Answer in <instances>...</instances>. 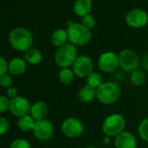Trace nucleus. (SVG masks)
I'll use <instances>...</instances> for the list:
<instances>
[{
	"mask_svg": "<svg viewBox=\"0 0 148 148\" xmlns=\"http://www.w3.org/2000/svg\"><path fill=\"white\" fill-rule=\"evenodd\" d=\"M8 69L11 75H21L26 69V62L24 59L14 58L10 62L8 65Z\"/></svg>",
	"mask_w": 148,
	"mask_h": 148,
	"instance_id": "nucleus-16",
	"label": "nucleus"
},
{
	"mask_svg": "<svg viewBox=\"0 0 148 148\" xmlns=\"http://www.w3.org/2000/svg\"><path fill=\"white\" fill-rule=\"evenodd\" d=\"M143 64L145 66V68L148 69V55H147L145 57H144V60H143Z\"/></svg>",
	"mask_w": 148,
	"mask_h": 148,
	"instance_id": "nucleus-32",
	"label": "nucleus"
},
{
	"mask_svg": "<svg viewBox=\"0 0 148 148\" xmlns=\"http://www.w3.org/2000/svg\"><path fill=\"white\" fill-rule=\"evenodd\" d=\"M78 97L82 102H90L93 101L95 97H97V89L89 85L84 86L79 91Z\"/></svg>",
	"mask_w": 148,
	"mask_h": 148,
	"instance_id": "nucleus-17",
	"label": "nucleus"
},
{
	"mask_svg": "<svg viewBox=\"0 0 148 148\" xmlns=\"http://www.w3.org/2000/svg\"><path fill=\"white\" fill-rule=\"evenodd\" d=\"M120 96V86L115 82H105L97 88V98L103 104H113L119 100Z\"/></svg>",
	"mask_w": 148,
	"mask_h": 148,
	"instance_id": "nucleus-2",
	"label": "nucleus"
},
{
	"mask_svg": "<svg viewBox=\"0 0 148 148\" xmlns=\"http://www.w3.org/2000/svg\"><path fill=\"white\" fill-rule=\"evenodd\" d=\"M9 128V123L6 119L0 117V135L4 134Z\"/></svg>",
	"mask_w": 148,
	"mask_h": 148,
	"instance_id": "nucleus-29",
	"label": "nucleus"
},
{
	"mask_svg": "<svg viewBox=\"0 0 148 148\" xmlns=\"http://www.w3.org/2000/svg\"><path fill=\"white\" fill-rule=\"evenodd\" d=\"M68 40L75 46H83L89 42L92 34L89 29L82 23H72L67 28Z\"/></svg>",
	"mask_w": 148,
	"mask_h": 148,
	"instance_id": "nucleus-3",
	"label": "nucleus"
},
{
	"mask_svg": "<svg viewBox=\"0 0 148 148\" xmlns=\"http://www.w3.org/2000/svg\"><path fill=\"white\" fill-rule=\"evenodd\" d=\"M116 148H136L137 140L130 132H122L115 137Z\"/></svg>",
	"mask_w": 148,
	"mask_h": 148,
	"instance_id": "nucleus-13",
	"label": "nucleus"
},
{
	"mask_svg": "<svg viewBox=\"0 0 148 148\" xmlns=\"http://www.w3.org/2000/svg\"><path fill=\"white\" fill-rule=\"evenodd\" d=\"M85 148H98V147H85Z\"/></svg>",
	"mask_w": 148,
	"mask_h": 148,
	"instance_id": "nucleus-33",
	"label": "nucleus"
},
{
	"mask_svg": "<svg viewBox=\"0 0 148 148\" xmlns=\"http://www.w3.org/2000/svg\"><path fill=\"white\" fill-rule=\"evenodd\" d=\"M10 107L9 100L4 96H0V113L5 112Z\"/></svg>",
	"mask_w": 148,
	"mask_h": 148,
	"instance_id": "nucleus-28",
	"label": "nucleus"
},
{
	"mask_svg": "<svg viewBox=\"0 0 148 148\" xmlns=\"http://www.w3.org/2000/svg\"><path fill=\"white\" fill-rule=\"evenodd\" d=\"M9 40L11 46L19 51H26L31 49L33 42L31 32L24 28L14 29L10 33Z\"/></svg>",
	"mask_w": 148,
	"mask_h": 148,
	"instance_id": "nucleus-1",
	"label": "nucleus"
},
{
	"mask_svg": "<svg viewBox=\"0 0 148 148\" xmlns=\"http://www.w3.org/2000/svg\"><path fill=\"white\" fill-rule=\"evenodd\" d=\"M95 23H96L95 18L91 14H87V15H85V16H84L82 17V24L84 26H85L89 29H92L94 27Z\"/></svg>",
	"mask_w": 148,
	"mask_h": 148,
	"instance_id": "nucleus-25",
	"label": "nucleus"
},
{
	"mask_svg": "<svg viewBox=\"0 0 148 148\" xmlns=\"http://www.w3.org/2000/svg\"><path fill=\"white\" fill-rule=\"evenodd\" d=\"M11 114L17 117H23L24 115H28L31 111V106L29 101L24 97L17 96L10 101L9 107Z\"/></svg>",
	"mask_w": 148,
	"mask_h": 148,
	"instance_id": "nucleus-12",
	"label": "nucleus"
},
{
	"mask_svg": "<svg viewBox=\"0 0 148 148\" xmlns=\"http://www.w3.org/2000/svg\"><path fill=\"white\" fill-rule=\"evenodd\" d=\"M10 148H31V147H30V144L28 143L27 140L19 139V140H14L11 143Z\"/></svg>",
	"mask_w": 148,
	"mask_h": 148,
	"instance_id": "nucleus-26",
	"label": "nucleus"
},
{
	"mask_svg": "<svg viewBox=\"0 0 148 148\" xmlns=\"http://www.w3.org/2000/svg\"><path fill=\"white\" fill-rule=\"evenodd\" d=\"M74 75L75 74L73 73V71L71 70L69 68H63L58 75L59 81L65 85H70L74 80Z\"/></svg>",
	"mask_w": 148,
	"mask_h": 148,
	"instance_id": "nucleus-21",
	"label": "nucleus"
},
{
	"mask_svg": "<svg viewBox=\"0 0 148 148\" xmlns=\"http://www.w3.org/2000/svg\"><path fill=\"white\" fill-rule=\"evenodd\" d=\"M78 57V51L75 45L72 43H66L59 47L55 54L56 63L63 68H68L72 65Z\"/></svg>",
	"mask_w": 148,
	"mask_h": 148,
	"instance_id": "nucleus-4",
	"label": "nucleus"
},
{
	"mask_svg": "<svg viewBox=\"0 0 148 148\" xmlns=\"http://www.w3.org/2000/svg\"><path fill=\"white\" fill-rule=\"evenodd\" d=\"M93 70V62L92 59L87 56H79L76 58L75 62L72 64L73 73L80 77H87Z\"/></svg>",
	"mask_w": 148,
	"mask_h": 148,
	"instance_id": "nucleus-7",
	"label": "nucleus"
},
{
	"mask_svg": "<svg viewBox=\"0 0 148 148\" xmlns=\"http://www.w3.org/2000/svg\"><path fill=\"white\" fill-rule=\"evenodd\" d=\"M8 69V66L6 63V61L4 60V58H3L2 56H0V76L5 75V72Z\"/></svg>",
	"mask_w": 148,
	"mask_h": 148,
	"instance_id": "nucleus-30",
	"label": "nucleus"
},
{
	"mask_svg": "<svg viewBox=\"0 0 148 148\" xmlns=\"http://www.w3.org/2000/svg\"><path fill=\"white\" fill-rule=\"evenodd\" d=\"M120 66L126 72H133L136 70L140 64V59L135 51L126 49L119 55Z\"/></svg>",
	"mask_w": 148,
	"mask_h": 148,
	"instance_id": "nucleus-6",
	"label": "nucleus"
},
{
	"mask_svg": "<svg viewBox=\"0 0 148 148\" xmlns=\"http://www.w3.org/2000/svg\"><path fill=\"white\" fill-rule=\"evenodd\" d=\"M120 66L119 56L114 52L108 51L103 53L99 59V69L106 73L113 72Z\"/></svg>",
	"mask_w": 148,
	"mask_h": 148,
	"instance_id": "nucleus-11",
	"label": "nucleus"
},
{
	"mask_svg": "<svg viewBox=\"0 0 148 148\" xmlns=\"http://www.w3.org/2000/svg\"><path fill=\"white\" fill-rule=\"evenodd\" d=\"M17 126L22 131L29 132L33 130L35 126V121L32 117L29 115H24L23 117H20L17 122Z\"/></svg>",
	"mask_w": 148,
	"mask_h": 148,
	"instance_id": "nucleus-20",
	"label": "nucleus"
},
{
	"mask_svg": "<svg viewBox=\"0 0 148 148\" xmlns=\"http://www.w3.org/2000/svg\"><path fill=\"white\" fill-rule=\"evenodd\" d=\"M35 136L41 141H47L52 138L53 135V126L48 120L43 119L35 121L33 128Z\"/></svg>",
	"mask_w": 148,
	"mask_h": 148,
	"instance_id": "nucleus-9",
	"label": "nucleus"
},
{
	"mask_svg": "<svg viewBox=\"0 0 148 148\" xmlns=\"http://www.w3.org/2000/svg\"><path fill=\"white\" fill-rule=\"evenodd\" d=\"M138 132L143 140L148 142V118L143 120L139 125Z\"/></svg>",
	"mask_w": 148,
	"mask_h": 148,
	"instance_id": "nucleus-24",
	"label": "nucleus"
},
{
	"mask_svg": "<svg viewBox=\"0 0 148 148\" xmlns=\"http://www.w3.org/2000/svg\"><path fill=\"white\" fill-rule=\"evenodd\" d=\"M126 23L135 29L142 28L148 23L147 13L141 9H133L130 10L126 16Z\"/></svg>",
	"mask_w": 148,
	"mask_h": 148,
	"instance_id": "nucleus-10",
	"label": "nucleus"
},
{
	"mask_svg": "<svg viewBox=\"0 0 148 148\" xmlns=\"http://www.w3.org/2000/svg\"><path fill=\"white\" fill-rule=\"evenodd\" d=\"M31 114L33 119L36 121L38 120H43L46 116L48 113V108L47 106L43 102V101H38L33 104L31 107Z\"/></svg>",
	"mask_w": 148,
	"mask_h": 148,
	"instance_id": "nucleus-14",
	"label": "nucleus"
},
{
	"mask_svg": "<svg viewBox=\"0 0 148 148\" xmlns=\"http://www.w3.org/2000/svg\"><path fill=\"white\" fill-rule=\"evenodd\" d=\"M61 129L66 137L77 138L83 134L84 124L77 118H68L63 122Z\"/></svg>",
	"mask_w": 148,
	"mask_h": 148,
	"instance_id": "nucleus-8",
	"label": "nucleus"
},
{
	"mask_svg": "<svg viewBox=\"0 0 148 148\" xmlns=\"http://www.w3.org/2000/svg\"><path fill=\"white\" fill-rule=\"evenodd\" d=\"M67 40H68L67 30L64 29H58L55 30L51 36V42L53 45L58 48L66 44Z\"/></svg>",
	"mask_w": 148,
	"mask_h": 148,
	"instance_id": "nucleus-18",
	"label": "nucleus"
},
{
	"mask_svg": "<svg viewBox=\"0 0 148 148\" xmlns=\"http://www.w3.org/2000/svg\"><path fill=\"white\" fill-rule=\"evenodd\" d=\"M24 58L29 63L36 65V64H38L42 61L43 56H42L41 52L38 49L31 48L28 50H26L25 55H24Z\"/></svg>",
	"mask_w": 148,
	"mask_h": 148,
	"instance_id": "nucleus-19",
	"label": "nucleus"
},
{
	"mask_svg": "<svg viewBox=\"0 0 148 148\" xmlns=\"http://www.w3.org/2000/svg\"><path fill=\"white\" fill-rule=\"evenodd\" d=\"M86 81H87V85H89L96 89L103 83L102 76L97 72H92L86 77Z\"/></svg>",
	"mask_w": 148,
	"mask_h": 148,
	"instance_id": "nucleus-22",
	"label": "nucleus"
},
{
	"mask_svg": "<svg viewBox=\"0 0 148 148\" xmlns=\"http://www.w3.org/2000/svg\"><path fill=\"white\" fill-rule=\"evenodd\" d=\"M126 127V121L121 114H112L106 118L102 125V130L104 134L108 137H116Z\"/></svg>",
	"mask_w": 148,
	"mask_h": 148,
	"instance_id": "nucleus-5",
	"label": "nucleus"
},
{
	"mask_svg": "<svg viewBox=\"0 0 148 148\" xmlns=\"http://www.w3.org/2000/svg\"><path fill=\"white\" fill-rule=\"evenodd\" d=\"M17 89L15 88H10L7 91V95L10 98V99H13V98H16L17 96Z\"/></svg>",
	"mask_w": 148,
	"mask_h": 148,
	"instance_id": "nucleus-31",
	"label": "nucleus"
},
{
	"mask_svg": "<svg viewBox=\"0 0 148 148\" xmlns=\"http://www.w3.org/2000/svg\"><path fill=\"white\" fill-rule=\"evenodd\" d=\"M92 8V0H76L74 3V11L79 16L90 14Z\"/></svg>",
	"mask_w": 148,
	"mask_h": 148,
	"instance_id": "nucleus-15",
	"label": "nucleus"
},
{
	"mask_svg": "<svg viewBox=\"0 0 148 148\" xmlns=\"http://www.w3.org/2000/svg\"><path fill=\"white\" fill-rule=\"evenodd\" d=\"M131 82L135 86H142L146 82V76L143 72L140 70H134L131 73Z\"/></svg>",
	"mask_w": 148,
	"mask_h": 148,
	"instance_id": "nucleus-23",
	"label": "nucleus"
},
{
	"mask_svg": "<svg viewBox=\"0 0 148 148\" xmlns=\"http://www.w3.org/2000/svg\"><path fill=\"white\" fill-rule=\"evenodd\" d=\"M12 80L11 77L8 75H3L2 76H0V85L3 88H8L11 85Z\"/></svg>",
	"mask_w": 148,
	"mask_h": 148,
	"instance_id": "nucleus-27",
	"label": "nucleus"
}]
</instances>
